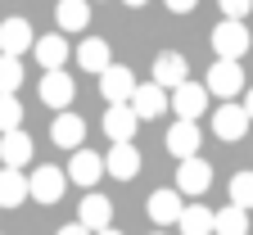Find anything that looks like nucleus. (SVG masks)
I'll list each match as a JSON object with an SVG mask.
<instances>
[{
    "label": "nucleus",
    "instance_id": "412c9836",
    "mask_svg": "<svg viewBox=\"0 0 253 235\" xmlns=\"http://www.w3.org/2000/svg\"><path fill=\"white\" fill-rule=\"evenodd\" d=\"M104 163H109V177H118V181H131L136 172H140V149L126 141V145H113L109 154H104Z\"/></svg>",
    "mask_w": 253,
    "mask_h": 235
},
{
    "label": "nucleus",
    "instance_id": "cd10ccee",
    "mask_svg": "<svg viewBox=\"0 0 253 235\" xmlns=\"http://www.w3.org/2000/svg\"><path fill=\"white\" fill-rule=\"evenodd\" d=\"M231 204L253 208V172H235V181H231Z\"/></svg>",
    "mask_w": 253,
    "mask_h": 235
},
{
    "label": "nucleus",
    "instance_id": "7c9ffc66",
    "mask_svg": "<svg viewBox=\"0 0 253 235\" xmlns=\"http://www.w3.org/2000/svg\"><path fill=\"white\" fill-rule=\"evenodd\" d=\"M163 5H168L172 14H190V9H195V5H199V0H163Z\"/></svg>",
    "mask_w": 253,
    "mask_h": 235
},
{
    "label": "nucleus",
    "instance_id": "6ab92c4d",
    "mask_svg": "<svg viewBox=\"0 0 253 235\" xmlns=\"http://www.w3.org/2000/svg\"><path fill=\"white\" fill-rule=\"evenodd\" d=\"M54 27L59 32H86L90 27V0H59L54 5Z\"/></svg>",
    "mask_w": 253,
    "mask_h": 235
},
{
    "label": "nucleus",
    "instance_id": "0eeeda50",
    "mask_svg": "<svg viewBox=\"0 0 253 235\" xmlns=\"http://www.w3.org/2000/svg\"><path fill=\"white\" fill-rule=\"evenodd\" d=\"M136 127H140V113L131 104H109L104 113V136L113 145H126V141H136Z\"/></svg>",
    "mask_w": 253,
    "mask_h": 235
},
{
    "label": "nucleus",
    "instance_id": "f8f14e48",
    "mask_svg": "<svg viewBox=\"0 0 253 235\" xmlns=\"http://www.w3.org/2000/svg\"><path fill=\"white\" fill-rule=\"evenodd\" d=\"M145 208H149V222H154V226H176V222H181V213H185L181 190H154Z\"/></svg>",
    "mask_w": 253,
    "mask_h": 235
},
{
    "label": "nucleus",
    "instance_id": "423d86ee",
    "mask_svg": "<svg viewBox=\"0 0 253 235\" xmlns=\"http://www.w3.org/2000/svg\"><path fill=\"white\" fill-rule=\"evenodd\" d=\"M249 122H253V118H249V109H244V104H231V99H226V104L212 113V136H221V141H244Z\"/></svg>",
    "mask_w": 253,
    "mask_h": 235
},
{
    "label": "nucleus",
    "instance_id": "1a4fd4ad",
    "mask_svg": "<svg viewBox=\"0 0 253 235\" xmlns=\"http://www.w3.org/2000/svg\"><path fill=\"white\" fill-rule=\"evenodd\" d=\"M154 82L163 86V91H176L181 82H190V63H185V54L163 50V54L154 59Z\"/></svg>",
    "mask_w": 253,
    "mask_h": 235
},
{
    "label": "nucleus",
    "instance_id": "5701e85b",
    "mask_svg": "<svg viewBox=\"0 0 253 235\" xmlns=\"http://www.w3.org/2000/svg\"><path fill=\"white\" fill-rule=\"evenodd\" d=\"M32 158V136L18 127V131H5V136H0V163L5 167H23Z\"/></svg>",
    "mask_w": 253,
    "mask_h": 235
},
{
    "label": "nucleus",
    "instance_id": "20e7f679",
    "mask_svg": "<svg viewBox=\"0 0 253 235\" xmlns=\"http://www.w3.org/2000/svg\"><path fill=\"white\" fill-rule=\"evenodd\" d=\"M208 82H181L176 91H172V109H176V118H190V122H199V113L208 109Z\"/></svg>",
    "mask_w": 253,
    "mask_h": 235
},
{
    "label": "nucleus",
    "instance_id": "f257e3e1",
    "mask_svg": "<svg viewBox=\"0 0 253 235\" xmlns=\"http://www.w3.org/2000/svg\"><path fill=\"white\" fill-rule=\"evenodd\" d=\"M212 50H217V59H244L249 54V27H244V18H221L212 27Z\"/></svg>",
    "mask_w": 253,
    "mask_h": 235
},
{
    "label": "nucleus",
    "instance_id": "39448f33",
    "mask_svg": "<svg viewBox=\"0 0 253 235\" xmlns=\"http://www.w3.org/2000/svg\"><path fill=\"white\" fill-rule=\"evenodd\" d=\"M100 95L109 99V104H131V95H136V73L122 68V63L104 68V73H100Z\"/></svg>",
    "mask_w": 253,
    "mask_h": 235
},
{
    "label": "nucleus",
    "instance_id": "6e6552de",
    "mask_svg": "<svg viewBox=\"0 0 253 235\" xmlns=\"http://www.w3.org/2000/svg\"><path fill=\"white\" fill-rule=\"evenodd\" d=\"M208 181H212V167H208V158H181V167H176V190L181 194H204L208 190Z\"/></svg>",
    "mask_w": 253,
    "mask_h": 235
},
{
    "label": "nucleus",
    "instance_id": "7ed1b4c3",
    "mask_svg": "<svg viewBox=\"0 0 253 235\" xmlns=\"http://www.w3.org/2000/svg\"><path fill=\"white\" fill-rule=\"evenodd\" d=\"M68 181H73V177L63 172V167L45 163V167H37V172H32V199H37V204H59Z\"/></svg>",
    "mask_w": 253,
    "mask_h": 235
},
{
    "label": "nucleus",
    "instance_id": "dca6fc26",
    "mask_svg": "<svg viewBox=\"0 0 253 235\" xmlns=\"http://www.w3.org/2000/svg\"><path fill=\"white\" fill-rule=\"evenodd\" d=\"M32 194V177H23V167H0V208H18Z\"/></svg>",
    "mask_w": 253,
    "mask_h": 235
},
{
    "label": "nucleus",
    "instance_id": "f03ea898",
    "mask_svg": "<svg viewBox=\"0 0 253 235\" xmlns=\"http://www.w3.org/2000/svg\"><path fill=\"white\" fill-rule=\"evenodd\" d=\"M208 91L217 99H231L244 91V68H240V59H217L212 68H208Z\"/></svg>",
    "mask_w": 253,
    "mask_h": 235
},
{
    "label": "nucleus",
    "instance_id": "2f4dec72",
    "mask_svg": "<svg viewBox=\"0 0 253 235\" xmlns=\"http://www.w3.org/2000/svg\"><path fill=\"white\" fill-rule=\"evenodd\" d=\"M244 109H249V118H253V91H244Z\"/></svg>",
    "mask_w": 253,
    "mask_h": 235
},
{
    "label": "nucleus",
    "instance_id": "bb28decb",
    "mask_svg": "<svg viewBox=\"0 0 253 235\" xmlns=\"http://www.w3.org/2000/svg\"><path fill=\"white\" fill-rule=\"evenodd\" d=\"M23 127V104L14 95H0V136H5V131H18Z\"/></svg>",
    "mask_w": 253,
    "mask_h": 235
},
{
    "label": "nucleus",
    "instance_id": "9d476101",
    "mask_svg": "<svg viewBox=\"0 0 253 235\" xmlns=\"http://www.w3.org/2000/svg\"><path fill=\"white\" fill-rule=\"evenodd\" d=\"M163 145H168V154H172V158H195V154H199V122L176 118Z\"/></svg>",
    "mask_w": 253,
    "mask_h": 235
},
{
    "label": "nucleus",
    "instance_id": "b1692460",
    "mask_svg": "<svg viewBox=\"0 0 253 235\" xmlns=\"http://www.w3.org/2000/svg\"><path fill=\"white\" fill-rule=\"evenodd\" d=\"M181 235H212L217 231V213L212 208H204V204H185V213H181Z\"/></svg>",
    "mask_w": 253,
    "mask_h": 235
},
{
    "label": "nucleus",
    "instance_id": "393cba45",
    "mask_svg": "<svg viewBox=\"0 0 253 235\" xmlns=\"http://www.w3.org/2000/svg\"><path fill=\"white\" fill-rule=\"evenodd\" d=\"M212 235H249V208L231 204V208H221L217 213V231Z\"/></svg>",
    "mask_w": 253,
    "mask_h": 235
},
{
    "label": "nucleus",
    "instance_id": "9b49d317",
    "mask_svg": "<svg viewBox=\"0 0 253 235\" xmlns=\"http://www.w3.org/2000/svg\"><path fill=\"white\" fill-rule=\"evenodd\" d=\"M104 172H109V163L95 154V149H73V158H68V177H73L77 186H86V190H90Z\"/></svg>",
    "mask_w": 253,
    "mask_h": 235
},
{
    "label": "nucleus",
    "instance_id": "ddd939ff",
    "mask_svg": "<svg viewBox=\"0 0 253 235\" xmlns=\"http://www.w3.org/2000/svg\"><path fill=\"white\" fill-rule=\"evenodd\" d=\"M73 95H77V82L63 73V68H54V73H45V77H41V99H45L50 109H59V113H63V109L73 104Z\"/></svg>",
    "mask_w": 253,
    "mask_h": 235
},
{
    "label": "nucleus",
    "instance_id": "aec40b11",
    "mask_svg": "<svg viewBox=\"0 0 253 235\" xmlns=\"http://www.w3.org/2000/svg\"><path fill=\"white\" fill-rule=\"evenodd\" d=\"M50 141H54V145H68V149H82V141H86V122H82L77 113L63 109V113L50 122Z\"/></svg>",
    "mask_w": 253,
    "mask_h": 235
},
{
    "label": "nucleus",
    "instance_id": "c756f323",
    "mask_svg": "<svg viewBox=\"0 0 253 235\" xmlns=\"http://www.w3.org/2000/svg\"><path fill=\"white\" fill-rule=\"evenodd\" d=\"M54 235H95V231H90V226H82V222H68V226H59Z\"/></svg>",
    "mask_w": 253,
    "mask_h": 235
},
{
    "label": "nucleus",
    "instance_id": "4be33fe9",
    "mask_svg": "<svg viewBox=\"0 0 253 235\" xmlns=\"http://www.w3.org/2000/svg\"><path fill=\"white\" fill-rule=\"evenodd\" d=\"M77 222L90 226V231H104V226L113 222V204H109L104 194H95V190H90V194L82 199V208H77Z\"/></svg>",
    "mask_w": 253,
    "mask_h": 235
},
{
    "label": "nucleus",
    "instance_id": "f704fd0d",
    "mask_svg": "<svg viewBox=\"0 0 253 235\" xmlns=\"http://www.w3.org/2000/svg\"><path fill=\"white\" fill-rule=\"evenodd\" d=\"M154 235H163V231H154Z\"/></svg>",
    "mask_w": 253,
    "mask_h": 235
},
{
    "label": "nucleus",
    "instance_id": "a211bd4d",
    "mask_svg": "<svg viewBox=\"0 0 253 235\" xmlns=\"http://www.w3.org/2000/svg\"><path fill=\"white\" fill-rule=\"evenodd\" d=\"M77 63H82L86 73H95V77H100L104 68H113V50H109V41H104V37H86V41L77 46Z\"/></svg>",
    "mask_w": 253,
    "mask_h": 235
},
{
    "label": "nucleus",
    "instance_id": "72a5a7b5",
    "mask_svg": "<svg viewBox=\"0 0 253 235\" xmlns=\"http://www.w3.org/2000/svg\"><path fill=\"white\" fill-rule=\"evenodd\" d=\"M95 235H122V231H113V226H104V231H95Z\"/></svg>",
    "mask_w": 253,
    "mask_h": 235
},
{
    "label": "nucleus",
    "instance_id": "f3484780",
    "mask_svg": "<svg viewBox=\"0 0 253 235\" xmlns=\"http://www.w3.org/2000/svg\"><path fill=\"white\" fill-rule=\"evenodd\" d=\"M68 32H54V37H37V46H32V54H37V63L45 73H54V68H63L68 63Z\"/></svg>",
    "mask_w": 253,
    "mask_h": 235
},
{
    "label": "nucleus",
    "instance_id": "2eb2a0df",
    "mask_svg": "<svg viewBox=\"0 0 253 235\" xmlns=\"http://www.w3.org/2000/svg\"><path fill=\"white\" fill-rule=\"evenodd\" d=\"M131 109L140 113V122H149V118H158L163 109H172V99H168V91L158 86V82H145V86H136V95H131Z\"/></svg>",
    "mask_w": 253,
    "mask_h": 235
},
{
    "label": "nucleus",
    "instance_id": "c85d7f7f",
    "mask_svg": "<svg viewBox=\"0 0 253 235\" xmlns=\"http://www.w3.org/2000/svg\"><path fill=\"white\" fill-rule=\"evenodd\" d=\"M217 5H221V14H226V18H244V14L253 9V0H217Z\"/></svg>",
    "mask_w": 253,
    "mask_h": 235
},
{
    "label": "nucleus",
    "instance_id": "a878e982",
    "mask_svg": "<svg viewBox=\"0 0 253 235\" xmlns=\"http://www.w3.org/2000/svg\"><path fill=\"white\" fill-rule=\"evenodd\" d=\"M23 86V63L18 54H0V95H14Z\"/></svg>",
    "mask_w": 253,
    "mask_h": 235
},
{
    "label": "nucleus",
    "instance_id": "4468645a",
    "mask_svg": "<svg viewBox=\"0 0 253 235\" xmlns=\"http://www.w3.org/2000/svg\"><path fill=\"white\" fill-rule=\"evenodd\" d=\"M27 46H37V32L27 18H5L0 23V54H23Z\"/></svg>",
    "mask_w": 253,
    "mask_h": 235
},
{
    "label": "nucleus",
    "instance_id": "473e14b6",
    "mask_svg": "<svg viewBox=\"0 0 253 235\" xmlns=\"http://www.w3.org/2000/svg\"><path fill=\"white\" fill-rule=\"evenodd\" d=\"M122 5H131V9H140V5H149V0H122Z\"/></svg>",
    "mask_w": 253,
    "mask_h": 235
}]
</instances>
